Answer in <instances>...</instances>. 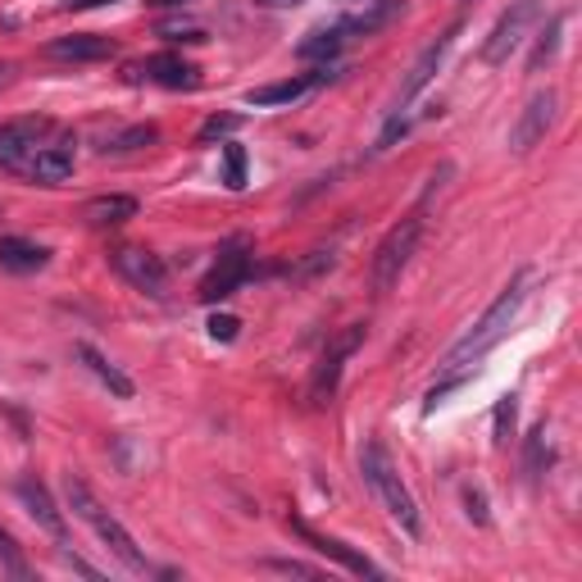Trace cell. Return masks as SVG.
<instances>
[{"label":"cell","mask_w":582,"mask_h":582,"mask_svg":"<svg viewBox=\"0 0 582 582\" xmlns=\"http://www.w3.org/2000/svg\"><path fill=\"white\" fill-rule=\"evenodd\" d=\"M50 59H73V65H91V59H110L114 55V42L101 37V33H73V37H55L46 46Z\"/></svg>","instance_id":"e0dca14e"},{"label":"cell","mask_w":582,"mask_h":582,"mask_svg":"<svg viewBox=\"0 0 582 582\" xmlns=\"http://www.w3.org/2000/svg\"><path fill=\"white\" fill-rule=\"evenodd\" d=\"M342 27H315V33H305V42L296 46V59H305V65H328V59H336V50H342Z\"/></svg>","instance_id":"7402d4cb"},{"label":"cell","mask_w":582,"mask_h":582,"mask_svg":"<svg viewBox=\"0 0 582 582\" xmlns=\"http://www.w3.org/2000/svg\"><path fill=\"white\" fill-rule=\"evenodd\" d=\"M14 492H19L23 510L33 514V518H37V524H42V528H46L55 541H65V537H69V528H65V514H59V505L50 501V492H46V487H42L33 473H27V478H19V482H14Z\"/></svg>","instance_id":"5bb4252c"},{"label":"cell","mask_w":582,"mask_h":582,"mask_svg":"<svg viewBox=\"0 0 582 582\" xmlns=\"http://www.w3.org/2000/svg\"><path fill=\"white\" fill-rule=\"evenodd\" d=\"M419 237H423V205L414 214H406L401 224H396L383 241H378V251H374V292H391L396 283H401V273L419 247Z\"/></svg>","instance_id":"277c9868"},{"label":"cell","mask_w":582,"mask_h":582,"mask_svg":"<svg viewBox=\"0 0 582 582\" xmlns=\"http://www.w3.org/2000/svg\"><path fill=\"white\" fill-rule=\"evenodd\" d=\"M556 110H560V96L556 91H537V96L524 105V114H518V124L510 128V150L514 156H528V150L550 133V124H556Z\"/></svg>","instance_id":"4fadbf2b"},{"label":"cell","mask_w":582,"mask_h":582,"mask_svg":"<svg viewBox=\"0 0 582 582\" xmlns=\"http://www.w3.org/2000/svg\"><path fill=\"white\" fill-rule=\"evenodd\" d=\"M287 528L305 541V546H310V550H319V556H328V560H336V564H342L346 573H360V578H378L383 569L369 560V556H360V550L355 546H346V541H336V537H328V533H319V528H310V524H305V518H287Z\"/></svg>","instance_id":"7c38bea8"},{"label":"cell","mask_w":582,"mask_h":582,"mask_svg":"<svg viewBox=\"0 0 582 582\" xmlns=\"http://www.w3.org/2000/svg\"><path fill=\"white\" fill-rule=\"evenodd\" d=\"M514 423H518V396L510 391V396H501V401H497V414H492V446H497V450L510 446Z\"/></svg>","instance_id":"603a6c76"},{"label":"cell","mask_w":582,"mask_h":582,"mask_svg":"<svg viewBox=\"0 0 582 582\" xmlns=\"http://www.w3.org/2000/svg\"><path fill=\"white\" fill-rule=\"evenodd\" d=\"M0 564H5L14 578H27V564H23V550H19V541L5 533V524H0Z\"/></svg>","instance_id":"f1b7e54d"},{"label":"cell","mask_w":582,"mask_h":582,"mask_svg":"<svg viewBox=\"0 0 582 582\" xmlns=\"http://www.w3.org/2000/svg\"><path fill=\"white\" fill-rule=\"evenodd\" d=\"M237 124H241L237 114H214V118H205V124H201L196 141L209 146V141H219V137H228V133H237Z\"/></svg>","instance_id":"83f0119b"},{"label":"cell","mask_w":582,"mask_h":582,"mask_svg":"<svg viewBox=\"0 0 582 582\" xmlns=\"http://www.w3.org/2000/svg\"><path fill=\"white\" fill-rule=\"evenodd\" d=\"M128 78L133 82H156V87H169V91H196L201 87V69L192 65V59L173 55V50L141 59V65L128 69Z\"/></svg>","instance_id":"8fae6325"},{"label":"cell","mask_w":582,"mask_h":582,"mask_svg":"<svg viewBox=\"0 0 582 582\" xmlns=\"http://www.w3.org/2000/svg\"><path fill=\"white\" fill-rule=\"evenodd\" d=\"M65 501H69V510L82 518V524L101 537V546H110V556L124 564V569H133V573H150V564H146V556H141V546H137V537L118 524V518L101 505V497L87 487V478L82 473H65Z\"/></svg>","instance_id":"6da1fadb"},{"label":"cell","mask_w":582,"mask_h":582,"mask_svg":"<svg viewBox=\"0 0 582 582\" xmlns=\"http://www.w3.org/2000/svg\"><path fill=\"white\" fill-rule=\"evenodd\" d=\"M160 141V128L156 124H133V128H124L118 137H110L101 150H114V156H124V150H141V146H156Z\"/></svg>","instance_id":"cb8c5ba5"},{"label":"cell","mask_w":582,"mask_h":582,"mask_svg":"<svg viewBox=\"0 0 582 582\" xmlns=\"http://www.w3.org/2000/svg\"><path fill=\"white\" fill-rule=\"evenodd\" d=\"M315 82H328V65H323L319 73H296V78L269 82V87H251V91H247V105H260V110H269V105H292V101H300Z\"/></svg>","instance_id":"9a60e30c"},{"label":"cell","mask_w":582,"mask_h":582,"mask_svg":"<svg viewBox=\"0 0 582 582\" xmlns=\"http://www.w3.org/2000/svg\"><path fill=\"white\" fill-rule=\"evenodd\" d=\"M560 27H564V19H550L541 33H537V50H533V59H528V69L533 73H541L550 59H556V46H560Z\"/></svg>","instance_id":"d4e9b609"},{"label":"cell","mask_w":582,"mask_h":582,"mask_svg":"<svg viewBox=\"0 0 582 582\" xmlns=\"http://www.w3.org/2000/svg\"><path fill=\"white\" fill-rule=\"evenodd\" d=\"M524 283H528V273H514V278L501 287V296L487 305L482 319L446 351V369H469V364H478L487 351L501 342V336L510 332V323H514V315H518V305H524Z\"/></svg>","instance_id":"7a4b0ae2"},{"label":"cell","mask_w":582,"mask_h":582,"mask_svg":"<svg viewBox=\"0 0 582 582\" xmlns=\"http://www.w3.org/2000/svg\"><path fill=\"white\" fill-rule=\"evenodd\" d=\"M224 182L232 192L247 187V150H241L237 141H224Z\"/></svg>","instance_id":"4316f807"},{"label":"cell","mask_w":582,"mask_h":582,"mask_svg":"<svg viewBox=\"0 0 582 582\" xmlns=\"http://www.w3.org/2000/svg\"><path fill=\"white\" fill-rule=\"evenodd\" d=\"M360 473H364V482L378 492V501L387 505V514L401 524L410 537H419L423 533V518H419V505H414V497H410V487L401 482V473H396V465H391V455L383 450V442H364V450H360Z\"/></svg>","instance_id":"3957f363"},{"label":"cell","mask_w":582,"mask_h":582,"mask_svg":"<svg viewBox=\"0 0 582 582\" xmlns=\"http://www.w3.org/2000/svg\"><path fill=\"white\" fill-rule=\"evenodd\" d=\"M401 14H406V0H374L369 10L351 14L346 23H336V27H342V37H346V33H355V37H369V33H378V27L396 23Z\"/></svg>","instance_id":"44dd1931"},{"label":"cell","mask_w":582,"mask_h":582,"mask_svg":"<svg viewBox=\"0 0 582 582\" xmlns=\"http://www.w3.org/2000/svg\"><path fill=\"white\" fill-rule=\"evenodd\" d=\"M237 328H241V319H232V315H209V336H214V342H232Z\"/></svg>","instance_id":"f546056e"},{"label":"cell","mask_w":582,"mask_h":582,"mask_svg":"<svg viewBox=\"0 0 582 582\" xmlns=\"http://www.w3.org/2000/svg\"><path fill=\"white\" fill-rule=\"evenodd\" d=\"M450 37H455V27H450V33L446 37H437L433 46H427L419 59H414V69H410V78H406V87H401V96H396V114H401L414 96H419V91L427 87V82H433V73H437V65H442V55L450 50Z\"/></svg>","instance_id":"2e32d148"},{"label":"cell","mask_w":582,"mask_h":582,"mask_svg":"<svg viewBox=\"0 0 582 582\" xmlns=\"http://www.w3.org/2000/svg\"><path fill=\"white\" fill-rule=\"evenodd\" d=\"M156 10H169V5H187V0H150Z\"/></svg>","instance_id":"836d02e7"},{"label":"cell","mask_w":582,"mask_h":582,"mask_svg":"<svg viewBox=\"0 0 582 582\" xmlns=\"http://www.w3.org/2000/svg\"><path fill=\"white\" fill-rule=\"evenodd\" d=\"M251 269H255V260H251V237H228L224 241V251H219V264H214L205 278H201V300L205 305H214V300H228L232 292H241V283L251 278Z\"/></svg>","instance_id":"5b68a950"},{"label":"cell","mask_w":582,"mask_h":582,"mask_svg":"<svg viewBox=\"0 0 582 582\" xmlns=\"http://www.w3.org/2000/svg\"><path fill=\"white\" fill-rule=\"evenodd\" d=\"M537 23V0H514V5L497 19V27H492V37L482 42V65H505V59L528 42V27Z\"/></svg>","instance_id":"8992f818"},{"label":"cell","mask_w":582,"mask_h":582,"mask_svg":"<svg viewBox=\"0 0 582 582\" xmlns=\"http://www.w3.org/2000/svg\"><path fill=\"white\" fill-rule=\"evenodd\" d=\"M69 173H73V137L65 128H59L50 141H42L19 169V178L42 182V187H55V182H65Z\"/></svg>","instance_id":"30bf717a"},{"label":"cell","mask_w":582,"mask_h":582,"mask_svg":"<svg viewBox=\"0 0 582 582\" xmlns=\"http://www.w3.org/2000/svg\"><path fill=\"white\" fill-rule=\"evenodd\" d=\"M73 355H78V360L87 364V369L96 374V378H101V383L118 396V401H133V391H137V387H133V378H128L124 369H118V364H110V355H101L96 346H87V342H78V346H73Z\"/></svg>","instance_id":"d6986e66"},{"label":"cell","mask_w":582,"mask_h":582,"mask_svg":"<svg viewBox=\"0 0 582 582\" xmlns=\"http://www.w3.org/2000/svg\"><path fill=\"white\" fill-rule=\"evenodd\" d=\"M110 264L118 269V278L133 283L146 296H164V287H169V264L156 251H146V247H114Z\"/></svg>","instance_id":"ba28073f"},{"label":"cell","mask_w":582,"mask_h":582,"mask_svg":"<svg viewBox=\"0 0 582 582\" xmlns=\"http://www.w3.org/2000/svg\"><path fill=\"white\" fill-rule=\"evenodd\" d=\"M137 196H124V192H110V196H91L87 205H82V219L91 224V228H118V224H128V219H137Z\"/></svg>","instance_id":"ac0fdd59"},{"label":"cell","mask_w":582,"mask_h":582,"mask_svg":"<svg viewBox=\"0 0 582 582\" xmlns=\"http://www.w3.org/2000/svg\"><path fill=\"white\" fill-rule=\"evenodd\" d=\"M59 133L55 118H37V114H27V118H10V124H0V169H10L19 173L23 160L33 156V150L42 141H50Z\"/></svg>","instance_id":"52a82bcc"},{"label":"cell","mask_w":582,"mask_h":582,"mask_svg":"<svg viewBox=\"0 0 582 582\" xmlns=\"http://www.w3.org/2000/svg\"><path fill=\"white\" fill-rule=\"evenodd\" d=\"M273 569H283V573H300V578H319L315 564H300V560H269Z\"/></svg>","instance_id":"1f68e13d"},{"label":"cell","mask_w":582,"mask_h":582,"mask_svg":"<svg viewBox=\"0 0 582 582\" xmlns=\"http://www.w3.org/2000/svg\"><path fill=\"white\" fill-rule=\"evenodd\" d=\"M360 342H364V323H351V328L323 351V360L315 364V378H310V406H328V401H332L336 378H342V364L360 351Z\"/></svg>","instance_id":"9c48e42d"},{"label":"cell","mask_w":582,"mask_h":582,"mask_svg":"<svg viewBox=\"0 0 582 582\" xmlns=\"http://www.w3.org/2000/svg\"><path fill=\"white\" fill-rule=\"evenodd\" d=\"M550 465V446H546V423H537L528 433V450H524V473L528 478H541Z\"/></svg>","instance_id":"484cf974"},{"label":"cell","mask_w":582,"mask_h":582,"mask_svg":"<svg viewBox=\"0 0 582 582\" xmlns=\"http://www.w3.org/2000/svg\"><path fill=\"white\" fill-rule=\"evenodd\" d=\"M73 5H78V10H87V5H105V0H73Z\"/></svg>","instance_id":"e575fe53"},{"label":"cell","mask_w":582,"mask_h":582,"mask_svg":"<svg viewBox=\"0 0 582 582\" xmlns=\"http://www.w3.org/2000/svg\"><path fill=\"white\" fill-rule=\"evenodd\" d=\"M255 5H264V10H296V5H305V0H255Z\"/></svg>","instance_id":"d6a6232c"},{"label":"cell","mask_w":582,"mask_h":582,"mask_svg":"<svg viewBox=\"0 0 582 582\" xmlns=\"http://www.w3.org/2000/svg\"><path fill=\"white\" fill-rule=\"evenodd\" d=\"M50 264V251L37 247V241H27V237H0V269H10V273H37Z\"/></svg>","instance_id":"ffe728a7"},{"label":"cell","mask_w":582,"mask_h":582,"mask_svg":"<svg viewBox=\"0 0 582 582\" xmlns=\"http://www.w3.org/2000/svg\"><path fill=\"white\" fill-rule=\"evenodd\" d=\"M465 505H469V518H473V524H487V501H482V492H473V487H469V492H465Z\"/></svg>","instance_id":"4dcf8cb0"}]
</instances>
